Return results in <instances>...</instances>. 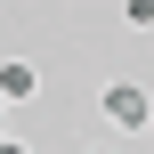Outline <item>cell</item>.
Here are the masks:
<instances>
[{
	"label": "cell",
	"mask_w": 154,
	"mask_h": 154,
	"mask_svg": "<svg viewBox=\"0 0 154 154\" xmlns=\"http://www.w3.org/2000/svg\"><path fill=\"white\" fill-rule=\"evenodd\" d=\"M97 114H106L114 130H146V122H154V81H130V73H114V81L97 89Z\"/></svg>",
	"instance_id": "cell-1"
},
{
	"label": "cell",
	"mask_w": 154,
	"mask_h": 154,
	"mask_svg": "<svg viewBox=\"0 0 154 154\" xmlns=\"http://www.w3.org/2000/svg\"><path fill=\"white\" fill-rule=\"evenodd\" d=\"M24 97H41V65L8 57V65H0V106H24Z\"/></svg>",
	"instance_id": "cell-2"
},
{
	"label": "cell",
	"mask_w": 154,
	"mask_h": 154,
	"mask_svg": "<svg viewBox=\"0 0 154 154\" xmlns=\"http://www.w3.org/2000/svg\"><path fill=\"white\" fill-rule=\"evenodd\" d=\"M122 24L130 32H154V0H122Z\"/></svg>",
	"instance_id": "cell-3"
},
{
	"label": "cell",
	"mask_w": 154,
	"mask_h": 154,
	"mask_svg": "<svg viewBox=\"0 0 154 154\" xmlns=\"http://www.w3.org/2000/svg\"><path fill=\"white\" fill-rule=\"evenodd\" d=\"M0 154H32V146H24V138H16V130H8V138H0Z\"/></svg>",
	"instance_id": "cell-4"
},
{
	"label": "cell",
	"mask_w": 154,
	"mask_h": 154,
	"mask_svg": "<svg viewBox=\"0 0 154 154\" xmlns=\"http://www.w3.org/2000/svg\"><path fill=\"white\" fill-rule=\"evenodd\" d=\"M8 130H16V122H8V106H0V138H8Z\"/></svg>",
	"instance_id": "cell-5"
},
{
	"label": "cell",
	"mask_w": 154,
	"mask_h": 154,
	"mask_svg": "<svg viewBox=\"0 0 154 154\" xmlns=\"http://www.w3.org/2000/svg\"><path fill=\"white\" fill-rule=\"evenodd\" d=\"M97 154H106V146H97Z\"/></svg>",
	"instance_id": "cell-6"
}]
</instances>
